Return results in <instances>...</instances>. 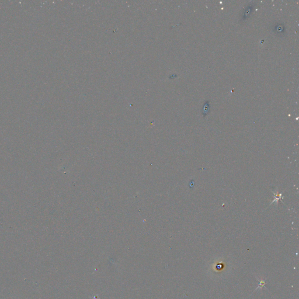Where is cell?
Returning a JSON list of instances; mask_svg holds the SVG:
<instances>
[{"label": "cell", "instance_id": "obj_1", "mask_svg": "<svg viewBox=\"0 0 299 299\" xmlns=\"http://www.w3.org/2000/svg\"><path fill=\"white\" fill-rule=\"evenodd\" d=\"M252 5H249L248 7H247L246 10V11H245V13L244 14V16L243 17V19H245V18H247L248 15H249V13H251V10H252Z\"/></svg>", "mask_w": 299, "mask_h": 299}, {"label": "cell", "instance_id": "obj_2", "mask_svg": "<svg viewBox=\"0 0 299 299\" xmlns=\"http://www.w3.org/2000/svg\"><path fill=\"white\" fill-rule=\"evenodd\" d=\"M265 284H266V282H265V281H263V280H261L260 282H259V284H258V285H259V286L257 287V288L256 289V290H257V289H259V288H262L263 286H265Z\"/></svg>", "mask_w": 299, "mask_h": 299}]
</instances>
